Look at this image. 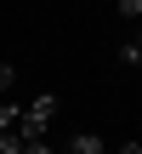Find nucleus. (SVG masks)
Returning <instances> with one entry per match:
<instances>
[{"label":"nucleus","mask_w":142,"mask_h":154,"mask_svg":"<svg viewBox=\"0 0 142 154\" xmlns=\"http://www.w3.org/2000/svg\"><path fill=\"white\" fill-rule=\"evenodd\" d=\"M0 154H23V137L17 131H0Z\"/></svg>","instance_id":"obj_4"},{"label":"nucleus","mask_w":142,"mask_h":154,"mask_svg":"<svg viewBox=\"0 0 142 154\" xmlns=\"http://www.w3.org/2000/svg\"><path fill=\"white\" fill-rule=\"evenodd\" d=\"M137 69H142V57H137Z\"/></svg>","instance_id":"obj_9"},{"label":"nucleus","mask_w":142,"mask_h":154,"mask_svg":"<svg viewBox=\"0 0 142 154\" xmlns=\"http://www.w3.org/2000/svg\"><path fill=\"white\" fill-rule=\"evenodd\" d=\"M11 91V63H0V97Z\"/></svg>","instance_id":"obj_6"},{"label":"nucleus","mask_w":142,"mask_h":154,"mask_svg":"<svg viewBox=\"0 0 142 154\" xmlns=\"http://www.w3.org/2000/svg\"><path fill=\"white\" fill-rule=\"evenodd\" d=\"M120 17H142V0H120Z\"/></svg>","instance_id":"obj_5"},{"label":"nucleus","mask_w":142,"mask_h":154,"mask_svg":"<svg viewBox=\"0 0 142 154\" xmlns=\"http://www.w3.org/2000/svg\"><path fill=\"white\" fill-rule=\"evenodd\" d=\"M17 114H23L17 103H0V131H17Z\"/></svg>","instance_id":"obj_3"},{"label":"nucleus","mask_w":142,"mask_h":154,"mask_svg":"<svg viewBox=\"0 0 142 154\" xmlns=\"http://www.w3.org/2000/svg\"><path fill=\"white\" fill-rule=\"evenodd\" d=\"M125 57H131V63H137V57H142V34H137V40H131V46H125Z\"/></svg>","instance_id":"obj_7"},{"label":"nucleus","mask_w":142,"mask_h":154,"mask_svg":"<svg viewBox=\"0 0 142 154\" xmlns=\"http://www.w3.org/2000/svg\"><path fill=\"white\" fill-rule=\"evenodd\" d=\"M102 154H108V149H102ZM114 154H142V143H125V149H114Z\"/></svg>","instance_id":"obj_8"},{"label":"nucleus","mask_w":142,"mask_h":154,"mask_svg":"<svg viewBox=\"0 0 142 154\" xmlns=\"http://www.w3.org/2000/svg\"><path fill=\"white\" fill-rule=\"evenodd\" d=\"M57 109H63V103H57L51 91H40L34 103H23V114H17V137H23V143H28V137H46V126L57 120Z\"/></svg>","instance_id":"obj_1"},{"label":"nucleus","mask_w":142,"mask_h":154,"mask_svg":"<svg viewBox=\"0 0 142 154\" xmlns=\"http://www.w3.org/2000/svg\"><path fill=\"white\" fill-rule=\"evenodd\" d=\"M63 154H102V137L80 131V137H68V149H63Z\"/></svg>","instance_id":"obj_2"}]
</instances>
